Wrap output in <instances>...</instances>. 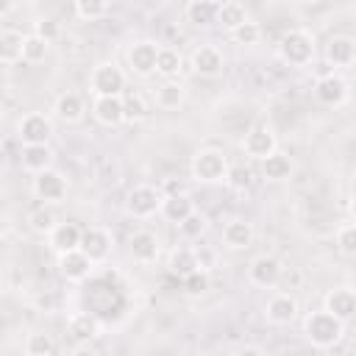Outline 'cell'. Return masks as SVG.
<instances>
[{
	"mask_svg": "<svg viewBox=\"0 0 356 356\" xmlns=\"http://www.w3.org/2000/svg\"><path fill=\"white\" fill-rule=\"evenodd\" d=\"M303 334L314 348L328 350V348L339 345V339L345 334V323L325 309H314L303 317Z\"/></svg>",
	"mask_w": 356,
	"mask_h": 356,
	"instance_id": "obj_1",
	"label": "cell"
},
{
	"mask_svg": "<svg viewBox=\"0 0 356 356\" xmlns=\"http://www.w3.org/2000/svg\"><path fill=\"white\" fill-rule=\"evenodd\" d=\"M317 56V39L309 28H289L278 39V58L289 67H309Z\"/></svg>",
	"mask_w": 356,
	"mask_h": 356,
	"instance_id": "obj_2",
	"label": "cell"
},
{
	"mask_svg": "<svg viewBox=\"0 0 356 356\" xmlns=\"http://www.w3.org/2000/svg\"><path fill=\"white\" fill-rule=\"evenodd\" d=\"M228 167V156L220 147H200L189 161V172L197 184H225Z\"/></svg>",
	"mask_w": 356,
	"mask_h": 356,
	"instance_id": "obj_3",
	"label": "cell"
},
{
	"mask_svg": "<svg viewBox=\"0 0 356 356\" xmlns=\"http://www.w3.org/2000/svg\"><path fill=\"white\" fill-rule=\"evenodd\" d=\"M164 192L153 184H136L125 195V214L134 220H150L153 214H161Z\"/></svg>",
	"mask_w": 356,
	"mask_h": 356,
	"instance_id": "obj_4",
	"label": "cell"
},
{
	"mask_svg": "<svg viewBox=\"0 0 356 356\" xmlns=\"http://www.w3.org/2000/svg\"><path fill=\"white\" fill-rule=\"evenodd\" d=\"M125 72L114 61H100L89 72V89L95 97H122L125 95Z\"/></svg>",
	"mask_w": 356,
	"mask_h": 356,
	"instance_id": "obj_5",
	"label": "cell"
},
{
	"mask_svg": "<svg viewBox=\"0 0 356 356\" xmlns=\"http://www.w3.org/2000/svg\"><path fill=\"white\" fill-rule=\"evenodd\" d=\"M53 136V120L44 111H28L17 120L19 145H47Z\"/></svg>",
	"mask_w": 356,
	"mask_h": 356,
	"instance_id": "obj_6",
	"label": "cell"
},
{
	"mask_svg": "<svg viewBox=\"0 0 356 356\" xmlns=\"http://www.w3.org/2000/svg\"><path fill=\"white\" fill-rule=\"evenodd\" d=\"M159 53H161V44H156L153 39H136L134 44H128L125 61H128V67H131L134 75L147 78V75H156Z\"/></svg>",
	"mask_w": 356,
	"mask_h": 356,
	"instance_id": "obj_7",
	"label": "cell"
},
{
	"mask_svg": "<svg viewBox=\"0 0 356 356\" xmlns=\"http://www.w3.org/2000/svg\"><path fill=\"white\" fill-rule=\"evenodd\" d=\"M81 250L89 256V261L97 267L103 264L111 250H114V234L106 228V225H89L83 228V242H81Z\"/></svg>",
	"mask_w": 356,
	"mask_h": 356,
	"instance_id": "obj_8",
	"label": "cell"
},
{
	"mask_svg": "<svg viewBox=\"0 0 356 356\" xmlns=\"http://www.w3.org/2000/svg\"><path fill=\"white\" fill-rule=\"evenodd\" d=\"M278 150V139L273 134L270 125H253L245 136H242V153L248 159H256V161H264L267 156H273Z\"/></svg>",
	"mask_w": 356,
	"mask_h": 356,
	"instance_id": "obj_9",
	"label": "cell"
},
{
	"mask_svg": "<svg viewBox=\"0 0 356 356\" xmlns=\"http://www.w3.org/2000/svg\"><path fill=\"white\" fill-rule=\"evenodd\" d=\"M314 97H317L323 106L337 108V106H342V103L348 100V81H345L339 72H334V70L320 72L317 81H314Z\"/></svg>",
	"mask_w": 356,
	"mask_h": 356,
	"instance_id": "obj_10",
	"label": "cell"
},
{
	"mask_svg": "<svg viewBox=\"0 0 356 356\" xmlns=\"http://www.w3.org/2000/svg\"><path fill=\"white\" fill-rule=\"evenodd\" d=\"M281 275H284V267H281V261H278L275 256L261 253V256H256V259L248 264V281H250L253 286H259V289H273V286H278Z\"/></svg>",
	"mask_w": 356,
	"mask_h": 356,
	"instance_id": "obj_11",
	"label": "cell"
},
{
	"mask_svg": "<svg viewBox=\"0 0 356 356\" xmlns=\"http://www.w3.org/2000/svg\"><path fill=\"white\" fill-rule=\"evenodd\" d=\"M189 67L200 78H217V75H222V67H225L222 50L217 44H197L189 56Z\"/></svg>",
	"mask_w": 356,
	"mask_h": 356,
	"instance_id": "obj_12",
	"label": "cell"
},
{
	"mask_svg": "<svg viewBox=\"0 0 356 356\" xmlns=\"http://www.w3.org/2000/svg\"><path fill=\"white\" fill-rule=\"evenodd\" d=\"M33 195L39 200H44V206H53V203H61L67 197V178L58 172V170H44L39 175H33Z\"/></svg>",
	"mask_w": 356,
	"mask_h": 356,
	"instance_id": "obj_13",
	"label": "cell"
},
{
	"mask_svg": "<svg viewBox=\"0 0 356 356\" xmlns=\"http://www.w3.org/2000/svg\"><path fill=\"white\" fill-rule=\"evenodd\" d=\"M323 56H325V64L334 72L337 70H348V67L356 64V42L350 36H331L325 50H323Z\"/></svg>",
	"mask_w": 356,
	"mask_h": 356,
	"instance_id": "obj_14",
	"label": "cell"
},
{
	"mask_svg": "<svg viewBox=\"0 0 356 356\" xmlns=\"http://www.w3.org/2000/svg\"><path fill=\"white\" fill-rule=\"evenodd\" d=\"M92 270H95V264L89 261V256H86L83 250H70V253H61V256H58V273H61V278L70 281V284L86 281V278L92 275Z\"/></svg>",
	"mask_w": 356,
	"mask_h": 356,
	"instance_id": "obj_15",
	"label": "cell"
},
{
	"mask_svg": "<svg viewBox=\"0 0 356 356\" xmlns=\"http://www.w3.org/2000/svg\"><path fill=\"white\" fill-rule=\"evenodd\" d=\"M264 317L273 325H289L298 317V300L289 292H275L264 303Z\"/></svg>",
	"mask_w": 356,
	"mask_h": 356,
	"instance_id": "obj_16",
	"label": "cell"
},
{
	"mask_svg": "<svg viewBox=\"0 0 356 356\" xmlns=\"http://www.w3.org/2000/svg\"><path fill=\"white\" fill-rule=\"evenodd\" d=\"M81 242H83V228L78 222H58L50 236H47V245L61 256V253H70V250H81Z\"/></svg>",
	"mask_w": 356,
	"mask_h": 356,
	"instance_id": "obj_17",
	"label": "cell"
},
{
	"mask_svg": "<svg viewBox=\"0 0 356 356\" xmlns=\"http://www.w3.org/2000/svg\"><path fill=\"white\" fill-rule=\"evenodd\" d=\"M159 250H161L159 236H156L153 231H147V228L134 231L131 239H128V253H131V259L139 261V264H150V261H156V259H159Z\"/></svg>",
	"mask_w": 356,
	"mask_h": 356,
	"instance_id": "obj_18",
	"label": "cell"
},
{
	"mask_svg": "<svg viewBox=\"0 0 356 356\" xmlns=\"http://www.w3.org/2000/svg\"><path fill=\"white\" fill-rule=\"evenodd\" d=\"M323 309L331 312L334 317H339L342 323H348L356 314V289H350V286H334L325 295Z\"/></svg>",
	"mask_w": 356,
	"mask_h": 356,
	"instance_id": "obj_19",
	"label": "cell"
},
{
	"mask_svg": "<svg viewBox=\"0 0 356 356\" xmlns=\"http://www.w3.org/2000/svg\"><path fill=\"white\" fill-rule=\"evenodd\" d=\"M67 331L78 345H89L95 337H100V320L92 312H72L67 320Z\"/></svg>",
	"mask_w": 356,
	"mask_h": 356,
	"instance_id": "obj_20",
	"label": "cell"
},
{
	"mask_svg": "<svg viewBox=\"0 0 356 356\" xmlns=\"http://www.w3.org/2000/svg\"><path fill=\"white\" fill-rule=\"evenodd\" d=\"M92 114L100 125H122L125 122V103L122 97H95L92 100Z\"/></svg>",
	"mask_w": 356,
	"mask_h": 356,
	"instance_id": "obj_21",
	"label": "cell"
},
{
	"mask_svg": "<svg viewBox=\"0 0 356 356\" xmlns=\"http://www.w3.org/2000/svg\"><path fill=\"white\" fill-rule=\"evenodd\" d=\"M222 245L228 250H245L253 245V225L242 217H234L222 225Z\"/></svg>",
	"mask_w": 356,
	"mask_h": 356,
	"instance_id": "obj_22",
	"label": "cell"
},
{
	"mask_svg": "<svg viewBox=\"0 0 356 356\" xmlns=\"http://www.w3.org/2000/svg\"><path fill=\"white\" fill-rule=\"evenodd\" d=\"M184 100H186V86L181 83V78H175V81H161V83L156 86V92H153V103H156V108H161V111H175L178 106H184Z\"/></svg>",
	"mask_w": 356,
	"mask_h": 356,
	"instance_id": "obj_23",
	"label": "cell"
},
{
	"mask_svg": "<svg viewBox=\"0 0 356 356\" xmlns=\"http://www.w3.org/2000/svg\"><path fill=\"white\" fill-rule=\"evenodd\" d=\"M195 209V200L186 195V192H175V195H164V203H161V217L172 225H181Z\"/></svg>",
	"mask_w": 356,
	"mask_h": 356,
	"instance_id": "obj_24",
	"label": "cell"
},
{
	"mask_svg": "<svg viewBox=\"0 0 356 356\" xmlns=\"http://www.w3.org/2000/svg\"><path fill=\"white\" fill-rule=\"evenodd\" d=\"M220 14V3L217 0H189L184 6V17L186 22H192L195 28H209L217 22Z\"/></svg>",
	"mask_w": 356,
	"mask_h": 356,
	"instance_id": "obj_25",
	"label": "cell"
},
{
	"mask_svg": "<svg viewBox=\"0 0 356 356\" xmlns=\"http://www.w3.org/2000/svg\"><path fill=\"white\" fill-rule=\"evenodd\" d=\"M19 161H22V167H25L28 172L39 175V172L50 170L53 150H50V145H22V150H19Z\"/></svg>",
	"mask_w": 356,
	"mask_h": 356,
	"instance_id": "obj_26",
	"label": "cell"
},
{
	"mask_svg": "<svg viewBox=\"0 0 356 356\" xmlns=\"http://www.w3.org/2000/svg\"><path fill=\"white\" fill-rule=\"evenodd\" d=\"M167 270H170L172 275H178V278H186L189 273L200 270L195 248H186V245L172 248V250H170V259H167Z\"/></svg>",
	"mask_w": 356,
	"mask_h": 356,
	"instance_id": "obj_27",
	"label": "cell"
},
{
	"mask_svg": "<svg viewBox=\"0 0 356 356\" xmlns=\"http://www.w3.org/2000/svg\"><path fill=\"white\" fill-rule=\"evenodd\" d=\"M83 97L78 95V92H64V95H58L56 97V103H53V114L61 120V122H78L81 117H83Z\"/></svg>",
	"mask_w": 356,
	"mask_h": 356,
	"instance_id": "obj_28",
	"label": "cell"
},
{
	"mask_svg": "<svg viewBox=\"0 0 356 356\" xmlns=\"http://www.w3.org/2000/svg\"><path fill=\"white\" fill-rule=\"evenodd\" d=\"M22 44H25V33L6 28V31L0 33V61H3L6 67L19 64V61H22Z\"/></svg>",
	"mask_w": 356,
	"mask_h": 356,
	"instance_id": "obj_29",
	"label": "cell"
},
{
	"mask_svg": "<svg viewBox=\"0 0 356 356\" xmlns=\"http://www.w3.org/2000/svg\"><path fill=\"white\" fill-rule=\"evenodd\" d=\"M248 19H250V17H248L245 3H239V0H225V3H220L217 25H222L228 33H231V31H236L239 25H245Z\"/></svg>",
	"mask_w": 356,
	"mask_h": 356,
	"instance_id": "obj_30",
	"label": "cell"
},
{
	"mask_svg": "<svg viewBox=\"0 0 356 356\" xmlns=\"http://www.w3.org/2000/svg\"><path fill=\"white\" fill-rule=\"evenodd\" d=\"M184 70V56L178 47H161L159 61H156V75H161L164 81H175Z\"/></svg>",
	"mask_w": 356,
	"mask_h": 356,
	"instance_id": "obj_31",
	"label": "cell"
},
{
	"mask_svg": "<svg viewBox=\"0 0 356 356\" xmlns=\"http://www.w3.org/2000/svg\"><path fill=\"white\" fill-rule=\"evenodd\" d=\"M261 175H264L267 181H286V178L292 175V159H289L286 153L275 150L273 156H267V159L261 161Z\"/></svg>",
	"mask_w": 356,
	"mask_h": 356,
	"instance_id": "obj_32",
	"label": "cell"
},
{
	"mask_svg": "<svg viewBox=\"0 0 356 356\" xmlns=\"http://www.w3.org/2000/svg\"><path fill=\"white\" fill-rule=\"evenodd\" d=\"M50 53V44L44 39H39L36 33H25V44H22V61L25 64H42Z\"/></svg>",
	"mask_w": 356,
	"mask_h": 356,
	"instance_id": "obj_33",
	"label": "cell"
},
{
	"mask_svg": "<svg viewBox=\"0 0 356 356\" xmlns=\"http://www.w3.org/2000/svg\"><path fill=\"white\" fill-rule=\"evenodd\" d=\"M253 181H256L253 167H248V164H231V167H228L225 184H228L234 192H245V189H250Z\"/></svg>",
	"mask_w": 356,
	"mask_h": 356,
	"instance_id": "obj_34",
	"label": "cell"
},
{
	"mask_svg": "<svg viewBox=\"0 0 356 356\" xmlns=\"http://www.w3.org/2000/svg\"><path fill=\"white\" fill-rule=\"evenodd\" d=\"M56 350V342L50 334L44 331H31L25 337V356H53Z\"/></svg>",
	"mask_w": 356,
	"mask_h": 356,
	"instance_id": "obj_35",
	"label": "cell"
},
{
	"mask_svg": "<svg viewBox=\"0 0 356 356\" xmlns=\"http://www.w3.org/2000/svg\"><path fill=\"white\" fill-rule=\"evenodd\" d=\"M206 231H209V217H206L203 211H192V214L178 225V234H181L184 239H189V242L200 239Z\"/></svg>",
	"mask_w": 356,
	"mask_h": 356,
	"instance_id": "obj_36",
	"label": "cell"
},
{
	"mask_svg": "<svg viewBox=\"0 0 356 356\" xmlns=\"http://www.w3.org/2000/svg\"><path fill=\"white\" fill-rule=\"evenodd\" d=\"M72 11H75L78 19L95 22V19H100V17L108 14V3H103V0H75L72 3Z\"/></svg>",
	"mask_w": 356,
	"mask_h": 356,
	"instance_id": "obj_37",
	"label": "cell"
},
{
	"mask_svg": "<svg viewBox=\"0 0 356 356\" xmlns=\"http://www.w3.org/2000/svg\"><path fill=\"white\" fill-rule=\"evenodd\" d=\"M122 103H125V122H139L147 117V100L142 92H125Z\"/></svg>",
	"mask_w": 356,
	"mask_h": 356,
	"instance_id": "obj_38",
	"label": "cell"
},
{
	"mask_svg": "<svg viewBox=\"0 0 356 356\" xmlns=\"http://www.w3.org/2000/svg\"><path fill=\"white\" fill-rule=\"evenodd\" d=\"M209 286H211V278H209L206 270H195V273H189L186 278H181V289H184L189 298H200V295H206Z\"/></svg>",
	"mask_w": 356,
	"mask_h": 356,
	"instance_id": "obj_39",
	"label": "cell"
},
{
	"mask_svg": "<svg viewBox=\"0 0 356 356\" xmlns=\"http://www.w3.org/2000/svg\"><path fill=\"white\" fill-rule=\"evenodd\" d=\"M28 222H31V228H33L36 234H42V236H50V231L58 225V220H56V214H53V209H50V206L36 209V211L28 217Z\"/></svg>",
	"mask_w": 356,
	"mask_h": 356,
	"instance_id": "obj_40",
	"label": "cell"
},
{
	"mask_svg": "<svg viewBox=\"0 0 356 356\" xmlns=\"http://www.w3.org/2000/svg\"><path fill=\"white\" fill-rule=\"evenodd\" d=\"M231 39H234L236 44L250 47V44H256V42L261 39V25H259V22H253V19H248L245 25H239L236 31H231Z\"/></svg>",
	"mask_w": 356,
	"mask_h": 356,
	"instance_id": "obj_41",
	"label": "cell"
},
{
	"mask_svg": "<svg viewBox=\"0 0 356 356\" xmlns=\"http://www.w3.org/2000/svg\"><path fill=\"white\" fill-rule=\"evenodd\" d=\"M337 248L345 256H356V222H348V225L337 228Z\"/></svg>",
	"mask_w": 356,
	"mask_h": 356,
	"instance_id": "obj_42",
	"label": "cell"
},
{
	"mask_svg": "<svg viewBox=\"0 0 356 356\" xmlns=\"http://www.w3.org/2000/svg\"><path fill=\"white\" fill-rule=\"evenodd\" d=\"M31 33H36V36L44 39L47 44H53V42L61 36V25H58L56 19H50V17H42V19L33 22V31H31Z\"/></svg>",
	"mask_w": 356,
	"mask_h": 356,
	"instance_id": "obj_43",
	"label": "cell"
},
{
	"mask_svg": "<svg viewBox=\"0 0 356 356\" xmlns=\"http://www.w3.org/2000/svg\"><path fill=\"white\" fill-rule=\"evenodd\" d=\"M236 356H264V350H261V348H256V345H245V348H239V350H236Z\"/></svg>",
	"mask_w": 356,
	"mask_h": 356,
	"instance_id": "obj_44",
	"label": "cell"
},
{
	"mask_svg": "<svg viewBox=\"0 0 356 356\" xmlns=\"http://www.w3.org/2000/svg\"><path fill=\"white\" fill-rule=\"evenodd\" d=\"M70 356H97V353H95L92 345H75V350H72Z\"/></svg>",
	"mask_w": 356,
	"mask_h": 356,
	"instance_id": "obj_45",
	"label": "cell"
},
{
	"mask_svg": "<svg viewBox=\"0 0 356 356\" xmlns=\"http://www.w3.org/2000/svg\"><path fill=\"white\" fill-rule=\"evenodd\" d=\"M350 214H353V220H356V189H353V195H350Z\"/></svg>",
	"mask_w": 356,
	"mask_h": 356,
	"instance_id": "obj_46",
	"label": "cell"
}]
</instances>
